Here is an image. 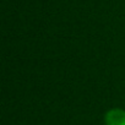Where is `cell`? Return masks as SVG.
<instances>
[{
    "label": "cell",
    "mask_w": 125,
    "mask_h": 125,
    "mask_svg": "<svg viewBox=\"0 0 125 125\" xmlns=\"http://www.w3.org/2000/svg\"><path fill=\"white\" fill-rule=\"evenodd\" d=\"M105 125H125V110L112 109L104 116Z\"/></svg>",
    "instance_id": "1"
}]
</instances>
